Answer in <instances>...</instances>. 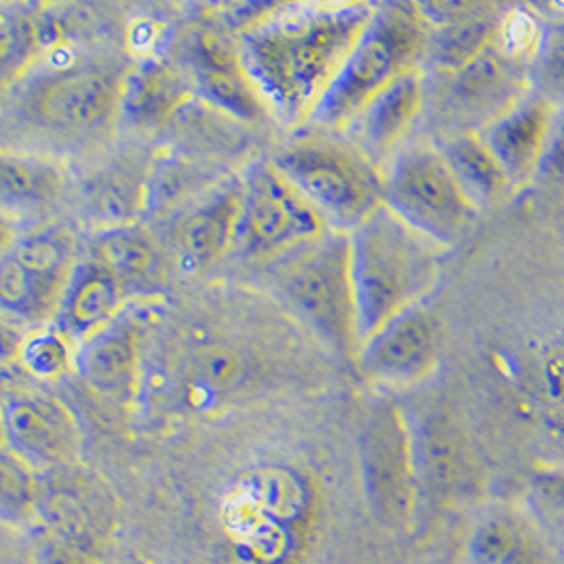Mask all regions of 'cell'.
<instances>
[{"label": "cell", "mask_w": 564, "mask_h": 564, "mask_svg": "<svg viewBox=\"0 0 564 564\" xmlns=\"http://www.w3.org/2000/svg\"><path fill=\"white\" fill-rule=\"evenodd\" d=\"M425 104V78L419 68L393 78L347 123L354 147L377 167L404 140Z\"/></svg>", "instance_id": "15"}, {"label": "cell", "mask_w": 564, "mask_h": 564, "mask_svg": "<svg viewBox=\"0 0 564 564\" xmlns=\"http://www.w3.org/2000/svg\"><path fill=\"white\" fill-rule=\"evenodd\" d=\"M39 471L7 446L0 455V513L7 524L36 520Z\"/></svg>", "instance_id": "31"}, {"label": "cell", "mask_w": 564, "mask_h": 564, "mask_svg": "<svg viewBox=\"0 0 564 564\" xmlns=\"http://www.w3.org/2000/svg\"><path fill=\"white\" fill-rule=\"evenodd\" d=\"M34 564H102V558L75 547L66 541L45 535L36 543Z\"/></svg>", "instance_id": "38"}, {"label": "cell", "mask_w": 564, "mask_h": 564, "mask_svg": "<svg viewBox=\"0 0 564 564\" xmlns=\"http://www.w3.org/2000/svg\"><path fill=\"white\" fill-rule=\"evenodd\" d=\"M243 204V186H227L195 207L180 225L182 252L197 264L225 254L237 235Z\"/></svg>", "instance_id": "21"}, {"label": "cell", "mask_w": 564, "mask_h": 564, "mask_svg": "<svg viewBox=\"0 0 564 564\" xmlns=\"http://www.w3.org/2000/svg\"><path fill=\"white\" fill-rule=\"evenodd\" d=\"M529 94V68L510 59L495 43L451 75L442 112L462 133H474V129L480 133Z\"/></svg>", "instance_id": "11"}, {"label": "cell", "mask_w": 564, "mask_h": 564, "mask_svg": "<svg viewBox=\"0 0 564 564\" xmlns=\"http://www.w3.org/2000/svg\"><path fill=\"white\" fill-rule=\"evenodd\" d=\"M421 497L455 506L474 497L480 469L462 423L446 409H430L411 423Z\"/></svg>", "instance_id": "10"}, {"label": "cell", "mask_w": 564, "mask_h": 564, "mask_svg": "<svg viewBox=\"0 0 564 564\" xmlns=\"http://www.w3.org/2000/svg\"><path fill=\"white\" fill-rule=\"evenodd\" d=\"M531 503L543 527L564 535V467L541 469L531 478Z\"/></svg>", "instance_id": "35"}, {"label": "cell", "mask_w": 564, "mask_h": 564, "mask_svg": "<svg viewBox=\"0 0 564 564\" xmlns=\"http://www.w3.org/2000/svg\"><path fill=\"white\" fill-rule=\"evenodd\" d=\"M359 345L434 285L440 246L379 207L349 232Z\"/></svg>", "instance_id": "2"}, {"label": "cell", "mask_w": 564, "mask_h": 564, "mask_svg": "<svg viewBox=\"0 0 564 564\" xmlns=\"http://www.w3.org/2000/svg\"><path fill=\"white\" fill-rule=\"evenodd\" d=\"M121 564H149L147 561H140V558H135V556H131L128 561H123Z\"/></svg>", "instance_id": "41"}, {"label": "cell", "mask_w": 564, "mask_h": 564, "mask_svg": "<svg viewBox=\"0 0 564 564\" xmlns=\"http://www.w3.org/2000/svg\"><path fill=\"white\" fill-rule=\"evenodd\" d=\"M4 446L36 471L80 462L83 436L75 414L53 395L22 391L4 400Z\"/></svg>", "instance_id": "12"}, {"label": "cell", "mask_w": 564, "mask_h": 564, "mask_svg": "<svg viewBox=\"0 0 564 564\" xmlns=\"http://www.w3.org/2000/svg\"><path fill=\"white\" fill-rule=\"evenodd\" d=\"M66 283L39 275L4 254L0 262V305L7 315L24 322L55 317Z\"/></svg>", "instance_id": "23"}, {"label": "cell", "mask_w": 564, "mask_h": 564, "mask_svg": "<svg viewBox=\"0 0 564 564\" xmlns=\"http://www.w3.org/2000/svg\"><path fill=\"white\" fill-rule=\"evenodd\" d=\"M142 206V176L133 165L115 167L94 180L85 193V212L104 231L129 227Z\"/></svg>", "instance_id": "27"}, {"label": "cell", "mask_w": 564, "mask_h": 564, "mask_svg": "<svg viewBox=\"0 0 564 564\" xmlns=\"http://www.w3.org/2000/svg\"><path fill=\"white\" fill-rule=\"evenodd\" d=\"M193 372L209 391L225 393L241 386L246 377V364L229 347H206L195 356Z\"/></svg>", "instance_id": "34"}, {"label": "cell", "mask_w": 564, "mask_h": 564, "mask_svg": "<svg viewBox=\"0 0 564 564\" xmlns=\"http://www.w3.org/2000/svg\"><path fill=\"white\" fill-rule=\"evenodd\" d=\"M193 73L207 102L243 121H257L264 115V102L243 68H193Z\"/></svg>", "instance_id": "29"}, {"label": "cell", "mask_w": 564, "mask_h": 564, "mask_svg": "<svg viewBox=\"0 0 564 564\" xmlns=\"http://www.w3.org/2000/svg\"><path fill=\"white\" fill-rule=\"evenodd\" d=\"M121 87L123 83L106 68H68L36 89L34 112L52 128H100L121 102Z\"/></svg>", "instance_id": "14"}, {"label": "cell", "mask_w": 564, "mask_h": 564, "mask_svg": "<svg viewBox=\"0 0 564 564\" xmlns=\"http://www.w3.org/2000/svg\"><path fill=\"white\" fill-rule=\"evenodd\" d=\"M36 522L45 535L102 558L119 527V499L96 469L70 463L39 471Z\"/></svg>", "instance_id": "9"}, {"label": "cell", "mask_w": 564, "mask_h": 564, "mask_svg": "<svg viewBox=\"0 0 564 564\" xmlns=\"http://www.w3.org/2000/svg\"><path fill=\"white\" fill-rule=\"evenodd\" d=\"M271 163L333 231L349 235L383 206V174L356 147L303 140Z\"/></svg>", "instance_id": "5"}, {"label": "cell", "mask_w": 564, "mask_h": 564, "mask_svg": "<svg viewBox=\"0 0 564 564\" xmlns=\"http://www.w3.org/2000/svg\"><path fill=\"white\" fill-rule=\"evenodd\" d=\"M550 423H552V427H554V434L564 442V402L556 404V411L552 414Z\"/></svg>", "instance_id": "40"}, {"label": "cell", "mask_w": 564, "mask_h": 564, "mask_svg": "<svg viewBox=\"0 0 564 564\" xmlns=\"http://www.w3.org/2000/svg\"><path fill=\"white\" fill-rule=\"evenodd\" d=\"M533 68L550 94L564 96V18L545 28V39Z\"/></svg>", "instance_id": "36"}, {"label": "cell", "mask_w": 564, "mask_h": 564, "mask_svg": "<svg viewBox=\"0 0 564 564\" xmlns=\"http://www.w3.org/2000/svg\"><path fill=\"white\" fill-rule=\"evenodd\" d=\"M7 254L15 258L30 271L53 280H62V282H68L70 273L75 271L73 239L70 235L57 229L22 235L20 239L13 241V248Z\"/></svg>", "instance_id": "30"}, {"label": "cell", "mask_w": 564, "mask_h": 564, "mask_svg": "<svg viewBox=\"0 0 564 564\" xmlns=\"http://www.w3.org/2000/svg\"><path fill=\"white\" fill-rule=\"evenodd\" d=\"M328 231L315 207L273 163H257L243 182L235 243L250 260L288 257Z\"/></svg>", "instance_id": "8"}, {"label": "cell", "mask_w": 564, "mask_h": 564, "mask_svg": "<svg viewBox=\"0 0 564 564\" xmlns=\"http://www.w3.org/2000/svg\"><path fill=\"white\" fill-rule=\"evenodd\" d=\"M377 7L370 2L294 4L241 30L237 41L241 68L282 123L307 121Z\"/></svg>", "instance_id": "1"}, {"label": "cell", "mask_w": 564, "mask_h": 564, "mask_svg": "<svg viewBox=\"0 0 564 564\" xmlns=\"http://www.w3.org/2000/svg\"><path fill=\"white\" fill-rule=\"evenodd\" d=\"M280 296L345 358H358L356 296L347 232L326 231L269 267Z\"/></svg>", "instance_id": "4"}, {"label": "cell", "mask_w": 564, "mask_h": 564, "mask_svg": "<svg viewBox=\"0 0 564 564\" xmlns=\"http://www.w3.org/2000/svg\"><path fill=\"white\" fill-rule=\"evenodd\" d=\"M437 359L436 319L412 305L359 345V372L386 386H411L427 377Z\"/></svg>", "instance_id": "13"}, {"label": "cell", "mask_w": 564, "mask_h": 564, "mask_svg": "<svg viewBox=\"0 0 564 564\" xmlns=\"http://www.w3.org/2000/svg\"><path fill=\"white\" fill-rule=\"evenodd\" d=\"M184 98L178 75L156 62L133 68L121 87V110L135 126H153L174 112Z\"/></svg>", "instance_id": "22"}, {"label": "cell", "mask_w": 564, "mask_h": 564, "mask_svg": "<svg viewBox=\"0 0 564 564\" xmlns=\"http://www.w3.org/2000/svg\"><path fill=\"white\" fill-rule=\"evenodd\" d=\"M499 18L501 13L495 7L487 13H480L457 24L434 28L430 32V45L425 55L440 70L448 75L459 73L497 43Z\"/></svg>", "instance_id": "24"}, {"label": "cell", "mask_w": 564, "mask_h": 564, "mask_svg": "<svg viewBox=\"0 0 564 564\" xmlns=\"http://www.w3.org/2000/svg\"><path fill=\"white\" fill-rule=\"evenodd\" d=\"M538 180L543 182H564V112L556 115V121L550 131L545 151L539 163Z\"/></svg>", "instance_id": "39"}, {"label": "cell", "mask_w": 564, "mask_h": 564, "mask_svg": "<svg viewBox=\"0 0 564 564\" xmlns=\"http://www.w3.org/2000/svg\"><path fill=\"white\" fill-rule=\"evenodd\" d=\"M94 260L110 271L123 288L156 282L161 273L159 252L147 235L133 229H108L94 241Z\"/></svg>", "instance_id": "25"}, {"label": "cell", "mask_w": 564, "mask_h": 564, "mask_svg": "<svg viewBox=\"0 0 564 564\" xmlns=\"http://www.w3.org/2000/svg\"><path fill=\"white\" fill-rule=\"evenodd\" d=\"M126 288L94 258L80 262L64 288L55 328L70 343H85L110 326L121 308Z\"/></svg>", "instance_id": "17"}, {"label": "cell", "mask_w": 564, "mask_h": 564, "mask_svg": "<svg viewBox=\"0 0 564 564\" xmlns=\"http://www.w3.org/2000/svg\"><path fill=\"white\" fill-rule=\"evenodd\" d=\"M465 564H556V556L531 518L501 510L478 520L467 539Z\"/></svg>", "instance_id": "18"}, {"label": "cell", "mask_w": 564, "mask_h": 564, "mask_svg": "<svg viewBox=\"0 0 564 564\" xmlns=\"http://www.w3.org/2000/svg\"><path fill=\"white\" fill-rule=\"evenodd\" d=\"M437 151L448 163L467 199L482 209L497 206L512 193V180L503 172L495 154L488 151L480 133H455L446 138Z\"/></svg>", "instance_id": "20"}, {"label": "cell", "mask_w": 564, "mask_h": 564, "mask_svg": "<svg viewBox=\"0 0 564 564\" xmlns=\"http://www.w3.org/2000/svg\"><path fill=\"white\" fill-rule=\"evenodd\" d=\"M18 358L36 379H57L70 368V340L57 328L39 330L22 340Z\"/></svg>", "instance_id": "33"}, {"label": "cell", "mask_w": 564, "mask_h": 564, "mask_svg": "<svg viewBox=\"0 0 564 564\" xmlns=\"http://www.w3.org/2000/svg\"><path fill=\"white\" fill-rule=\"evenodd\" d=\"M421 18L430 30L434 28L451 26L463 20L476 18L480 13H487L495 9V4H485V2H423L416 4Z\"/></svg>", "instance_id": "37"}, {"label": "cell", "mask_w": 564, "mask_h": 564, "mask_svg": "<svg viewBox=\"0 0 564 564\" xmlns=\"http://www.w3.org/2000/svg\"><path fill=\"white\" fill-rule=\"evenodd\" d=\"M430 26L416 4H379L370 24L343 62L322 100L308 115L317 128H347V123L393 78L414 68L427 53Z\"/></svg>", "instance_id": "3"}, {"label": "cell", "mask_w": 564, "mask_h": 564, "mask_svg": "<svg viewBox=\"0 0 564 564\" xmlns=\"http://www.w3.org/2000/svg\"><path fill=\"white\" fill-rule=\"evenodd\" d=\"M140 359V333L128 322L115 319L110 326L85 340L75 366L83 381L104 393H123L135 379Z\"/></svg>", "instance_id": "19"}, {"label": "cell", "mask_w": 564, "mask_h": 564, "mask_svg": "<svg viewBox=\"0 0 564 564\" xmlns=\"http://www.w3.org/2000/svg\"><path fill=\"white\" fill-rule=\"evenodd\" d=\"M383 206L440 248L457 246L480 212L442 153L430 147H412L391 159L383 174Z\"/></svg>", "instance_id": "6"}, {"label": "cell", "mask_w": 564, "mask_h": 564, "mask_svg": "<svg viewBox=\"0 0 564 564\" xmlns=\"http://www.w3.org/2000/svg\"><path fill=\"white\" fill-rule=\"evenodd\" d=\"M0 28L4 78L18 77L22 70H26L36 53L62 39V30L55 20L26 11H18L11 15L2 13Z\"/></svg>", "instance_id": "28"}, {"label": "cell", "mask_w": 564, "mask_h": 564, "mask_svg": "<svg viewBox=\"0 0 564 564\" xmlns=\"http://www.w3.org/2000/svg\"><path fill=\"white\" fill-rule=\"evenodd\" d=\"M361 482L370 513L391 531H409L421 506L411 421L389 400H375L358 436Z\"/></svg>", "instance_id": "7"}, {"label": "cell", "mask_w": 564, "mask_h": 564, "mask_svg": "<svg viewBox=\"0 0 564 564\" xmlns=\"http://www.w3.org/2000/svg\"><path fill=\"white\" fill-rule=\"evenodd\" d=\"M556 121L554 104L543 94H529L480 131L488 151L495 154L513 188L538 178L539 163Z\"/></svg>", "instance_id": "16"}, {"label": "cell", "mask_w": 564, "mask_h": 564, "mask_svg": "<svg viewBox=\"0 0 564 564\" xmlns=\"http://www.w3.org/2000/svg\"><path fill=\"white\" fill-rule=\"evenodd\" d=\"M62 188L57 170L30 156L2 154L0 161V199L4 209L26 212L50 206Z\"/></svg>", "instance_id": "26"}, {"label": "cell", "mask_w": 564, "mask_h": 564, "mask_svg": "<svg viewBox=\"0 0 564 564\" xmlns=\"http://www.w3.org/2000/svg\"><path fill=\"white\" fill-rule=\"evenodd\" d=\"M547 24L529 7H512L499 18L497 45L510 59L531 68L538 59Z\"/></svg>", "instance_id": "32"}]
</instances>
